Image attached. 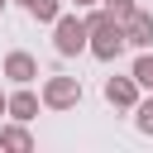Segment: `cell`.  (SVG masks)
<instances>
[{"label":"cell","instance_id":"10","mask_svg":"<svg viewBox=\"0 0 153 153\" xmlns=\"http://www.w3.org/2000/svg\"><path fill=\"white\" fill-rule=\"evenodd\" d=\"M129 72H134V81H139L143 91H153V53H148V48H139V57H134Z\"/></svg>","mask_w":153,"mask_h":153},{"label":"cell","instance_id":"13","mask_svg":"<svg viewBox=\"0 0 153 153\" xmlns=\"http://www.w3.org/2000/svg\"><path fill=\"white\" fill-rule=\"evenodd\" d=\"M72 5H76V10H91V5H100V0H72Z\"/></svg>","mask_w":153,"mask_h":153},{"label":"cell","instance_id":"11","mask_svg":"<svg viewBox=\"0 0 153 153\" xmlns=\"http://www.w3.org/2000/svg\"><path fill=\"white\" fill-rule=\"evenodd\" d=\"M134 129H139V134H148V139H153V96H148V100H139V105H134Z\"/></svg>","mask_w":153,"mask_h":153},{"label":"cell","instance_id":"7","mask_svg":"<svg viewBox=\"0 0 153 153\" xmlns=\"http://www.w3.org/2000/svg\"><path fill=\"white\" fill-rule=\"evenodd\" d=\"M38 105H43V96H33L29 86H19V91L10 96V120H24V124H29V120H38Z\"/></svg>","mask_w":153,"mask_h":153},{"label":"cell","instance_id":"4","mask_svg":"<svg viewBox=\"0 0 153 153\" xmlns=\"http://www.w3.org/2000/svg\"><path fill=\"white\" fill-rule=\"evenodd\" d=\"M139 91H143V86L134 81V72H129V76H105V100H110L115 110H134V105L143 100Z\"/></svg>","mask_w":153,"mask_h":153},{"label":"cell","instance_id":"3","mask_svg":"<svg viewBox=\"0 0 153 153\" xmlns=\"http://www.w3.org/2000/svg\"><path fill=\"white\" fill-rule=\"evenodd\" d=\"M43 105H48V110H72V105H81V81H76V76H48V81H43Z\"/></svg>","mask_w":153,"mask_h":153},{"label":"cell","instance_id":"1","mask_svg":"<svg viewBox=\"0 0 153 153\" xmlns=\"http://www.w3.org/2000/svg\"><path fill=\"white\" fill-rule=\"evenodd\" d=\"M86 24H91V57L115 62V57L129 48V43H124V24H120L115 14H105V5H91Z\"/></svg>","mask_w":153,"mask_h":153},{"label":"cell","instance_id":"6","mask_svg":"<svg viewBox=\"0 0 153 153\" xmlns=\"http://www.w3.org/2000/svg\"><path fill=\"white\" fill-rule=\"evenodd\" d=\"M124 43L129 48H153V14L148 10H134L124 19Z\"/></svg>","mask_w":153,"mask_h":153},{"label":"cell","instance_id":"15","mask_svg":"<svg viewBox=\"0 0 153 153\" xmlns=\"http://www.w3.org/2000/svg\"><path fill=\"white\" fill-rule=\"evenodd\" d=\"M5 5H10V0H0V14H5Z\"/></svg>","mask_w":153,"mask_h":153},{"label":"cell","instance_id":"8","mask_svg":"<svg viewBox=\"0 0 153 153\" xmlns=\"http://www.w3.org/2000/svg\"><path fill=\"white\" fill-rule=\"evenodd\" d=\"M0 148H10V153H29L33 148V134L24 129V120H14V124L0 129Z\"/></svg>","mask_w":153,"mask_h":153},{"label":"cell","instance_id":"5","mask_svg":"<svg viewBox=\"0 0 153 153\" xmlns=\"http://www.w3.org/2000/svg\"><path fill=\"white\" fill-rule=\"evenodd\" d=\"M0 72H5L14 86H29V81L38 76V57H33V53H24V48H14V53L5 57V67H0Z\"/></svg>","mask_w":153,"mask_h":153},{"label":"cell","instance_id":"14","mask_svg":"<svg viewBox=\"0 0 153 153\" xmlns=\"http://www.w3.org/2000/svg\"><path fill=\"white\" fill-rule=\"evenodd\" d=\"M0 115H10V96L5 91H0Z\"/></svg>","mask_w":153,"mask_h":153},{"label":"cell","instance_id":"2","mask_svg":"<svg viewBox=\"0 0 153 153\" xmlns=\"http://www.w3.org/2000/svg\"><path fill=\"white\" fill-rule=\"evenodd\" d=\"M53 48H57V57L91 53V24L76 19V14H57V24H53Z\"/></svg>","mask_w":153,"mask_h":153},{"label":"cell","instance_id":"12","mask_svg":"<svg viewBox=\"0 0 153 153\" xmlns=\"http://www.w3.org/2000/svg\"><path fill=\"white\" fill-rule=\"evenodd\" d=\"M100 5H105V14H115L120 24H124V19H129V14L139 10V0H100Z\"/></svg>","mask_w":153,"mask_h":153},{"label":"cell","instance_id":"9","mask_svg":"<svg viewBox=\"0 0 153 153\" xmlns=\"http://www.w3.org/2000/svg\"><path fill=\"white\" fill-rule=\"evenodd\" d=\"M14 5H24L38 24H57V14H62V0H14Z\"/></svg>","mask_w":153,"mask_h":153}]
</instances>
